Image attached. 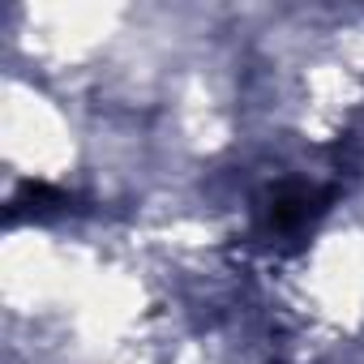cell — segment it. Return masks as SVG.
Segmentation results:
<instances>
[{
	"label": "cell",
	"instance_id": "1",
	"mask_svg": "<svg viewBox=\"0 0 364 364\" xmlns=\"http://www.w3.org/2000/svg\"><path fill=\"white\" fill-rule=\"evenodd\" d=\"M330 189L321 185H304V180H283L274 185L262 202H257V236L266 245L279 240H300L330 206Z\"/></svg>",
	"mask_w": 364,
	"mask_h": 364
},
{
	"label": "cell",
	"instance_id": "2",
	"mask_svg": "<svg viewBox=\"0 0 364 364\" xmlns=\"http://www.w3.org/2000/svg\"><path fill=\"white\" fill-rule=\"evenodd\" d=\"M69 206V198L60 193V189H52V185H43V180H35V185H22V193L14 198V219H22V215H31V219H48V215H60Z\"/></svg>",
	"mask_w": 364,
	"mask_h": 364
}]
</instances>
